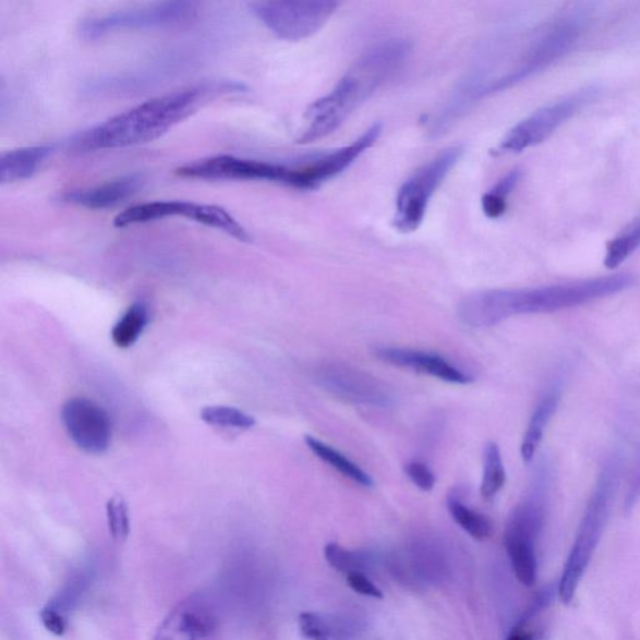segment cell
Returning a JSON list of instances; mask_svg holds the SVG:
<instances>
[{"label":"cell","mask_w":640,"mask_h":640,"mask_svg":"<svg viewBox=\"0 0 640 640\" xmlns=\"http://www.w3.org/2000/svg\"><path fill=\"white\" fill-rule=\"evenodd\" d=\"M411 53V41L404 38L384 39L366 49L336 87L306 109V125L298 143L319 142L336 133L366 99L402 70Z\"/></svg>","instance_id":"6da1fadb"},{"label":"cell","mask_w":640,"mask_h":640,"mask_svg":"<svg viewBox=\"0 0 640 640\" xmlns=\"http://www.w3.org/2000/svg\"><path fill=\"white\" fill-rule=\"evenodd\" d=\"M636 280L635 276L621 273L566 285L484 290L459 303L458 317L468 327L488 328L515 315L556 312L618 294Z\"/></svg>","instance_id":"7a4b0ae2"},{"label":"cell","mask_w":640,"mask_h":640,"mask_svg":"<svg viewBox=\"0 0 640 640\" xmlns=\"http://www.w3.org/2000/svg\"><path fill=\"white\" fill-rule=\"evenodd\" d=\"M242 88V84L238 83H212L166 94L76 135L71 147L85 153L128 148L156 141L192 116L210 96Z\"/></svg>","instance_id":"3957f363"},{"label":"cell","mask_w":640,"mask_h":640,"mask_svg":"<svg viewBox=\"0 0 640 640\" xmlns=\"http://www.w3.org/2000/svg\"><path fill=\"white\" fill-rule=\"evenodd\" d=\"M462 155L463 149L460 147L443 150L428 164L416 169L400 186L396 200V215L393 218V226L398 232L412 233L421 227L433 195Z\"/></svg>","instance_id":"277c9868"},{"label":"cell","mask_w":640,"mask_h":640,"mask_svg":"<svg viewBox=\"0 0 640 640\" xmlns=\"http://www.w3.org/2000/svg\"><path fill=\"white\" fill-rule=\"evenodd\" d=\"M184 178L208 181H264L275 182L306 191L305 164L285 166L268 161L218 156L192 161L177 169Z\"/></svg>","instance_id":"5b68a950"},{"label":"cell","mask_w":640,"mask_h":640,"mask_svg":"<svg viewBox=\"0 0 640 640\" xmlns=\"http://www.w3.org/2000/svg\"><path fill=\"white\" fill-rule=\"evenodd\" d=\"M196 14L198 3H155L89 16L82 21L79 32L82 38L94 40L118 32L174 27L191 22Z\"/></svg>","instance_id":"8992f818"},{"label":"cell","mask_w":640,"mask_h":640,"mask_svg":"<svg viewBox=\"0 0 640 640\" xmlns=\"http://www.w3.org/2000/svg\"><path fill=\"white\" fill-rule=\"evenodd\" d=\"M340 4L335 0H268L252 4V12L280 39L310 38L324 27Z\"/></svg>","instance_id":"52a82bcc"},{"label":"cell","mask_w":640,"mask_h":640,"mask_svg":"<svg viewBox=\"0 0 640 640\" xmlns=\"http://www.w3.org/2000/svg\"><path fill=\"white\" fill-rule=\"evenodd\" d=\"M169 217L192 219L196 224L220 230V232L233 237L238 241H251V236L246 232V229L225 208L184 201H157L136 204V206L119 213L114 218V226L125 228Z\"/></svg>","instance_id":"ba28073f"},{"label":"cell","mask_w":640,"mask_h":640,"mask_svg":"<svg viewBox=\"0 0 640 640\" xmlns=\"http://www.w3.org/2000/svg\"><path fill=\"white\" fill-rule=\"evenodd\" d=\"M611 473H603L599 486L587 508L582 524H580L577 540L571 548L558 588L563 603L573 601L579 583L591 563L593 552L599 544L605 515H607L611 496Z\"/></svg>","instance_id":"9c48e42d"},{"label":"cell","mask_w":640,"mask_h":640,"mask_svg":"<svg viewBox=\"0 0 640 640\" xmlns=\"http://www.w3.org/2000/svg\"><path fill=\"white\" fill-rule=\"evenodd\" d=\"M594 96L593 89L571 94L567 98L535 110L503 136L496 155H518L547 141L550 136L582 109Z\"/></svg>","instance_id":"30bf717a"},{"label":"cell","mask_w":640,"mask_h":640,"mask_svg":"<svg viewBox=\"0 0 640 640\" xmlns=\"http://www.w3.org/2000/svg\"><path fill=\"white\" fill-rule=\"evenodd\" d=\"M583 16L579 14L565 16L551 25L536 37L518 57L515 82H523L529 76L548 68L565 57L576 45L583 29Z\"/></svg>","instance_id":"8fae6325"},{"label":"cell","mask_w":640,"mask_h":640,"mask_svg":"<svg viewBox=\"0 0 640 640\" xmlns=\"http://www.w3.org/2000/svg\"><path fill=\"white\" fill-rule=\"evenodd\" d=\"M541 526V511L534 500L520 505L511 515L505 542L511 569L520 584L532 588L536 582L538 563L534 542Z\"/></svg>","instance_id":"7c38bea8"},{"label":"cell","mask_w":640,"mask_h":640,"mask_svg":"<svg viewBox=\"0 0 640 640\" xmlns=\"http://www.w3.org/2000/svg\"><path fill=\"white\" fill-rule=\"evenodd\" d=\"M324 389L355 404L388 407L393 398L386 384L347 364H324L315 372Z\"/></svg>","instance_id":"4fadbf2b"},{"label":"cell","mask_w":640,"mask_h":640,"mask_svg":"<svg viewBox=\"0 0 640 640\" xmlns=\"http://www.w3.org/2000/svg\"><path fill=\"white\" fill-rule=\"evenodd\" d=\"M62 420L74 445L87 454L100 455L112 440L108 413L87 398H72L63 406Z\"/></svg>","instance_id":"5bb4252c"},{"label":"cell","mask_w":640,"mask_h":640,"mask_svg":"<svg viewBox=\"0 0 640 640\" xmlns=\"http://www.w3.org/2000/svg\"><path fill=\"white\" fill-rule=\"evenodd\" d=\"M217 628V617L201 596H191L169 612L155 640H206Z\"/></svg>","instance_id":"9a60e30c"},{"label":"cell","mask_w":640,"mask_h":640,"mask_svg":"<svg viewBox=\"0 0 640 640\" xmlns=\"http://www.w3.org/2000/svg\"><path fill=\"white\" fill-rule=\"evenodd\" d=\"M374 354L384 363L416 373L428 374L431 377L448 383L469 384L473 382L472 375L460 371L455 364H451L439 354L398 347H382Z\"/></svg>","instance_id":"2e32d148"},{"label":"cell","mask_w":640,"mask_h":640,"mask_svg":"<svg viewBox=\"0 0 640 640\" xmlns=\"http://www.w3.org/2000/svg\"><path fill=\"white\" fill-rule=\"evenodd\" d=\"M141 186V178L130 176L87 190L73 191L65 194L67 202L88 209H107L131 198Z\"/></svg>","instance_id":"e0dca14e"},{"label":"cell","mask_w":640,"mask_h":640,"mask_svg":"<svg viewBox=\"0 0 640 640\" xmlns=\"http://www.w3.org/2000/svg\"><path fill=\"white\" fill-rule=\"evenodd\" d=\"M52 153L53 148L48 145L3 153L0 157V183L12 184L33 177Z\"/></svg>","instance_id":"ac0fdd59"},{"label":"cell","mask_w":640,"mask_h":640,"mask_svg":"<svg viewBox=\"0 0 640 640\" xmlns=\"http://www.w3.org/2000/svg\"><path fill=\"white\" fill-rule=\"evenodd\" d=\"M558 402V395L551 393V395L544 397L542 402L536 406L531 421H529L522 446H520V455H522L526 463L532 462L538 448H540L544 432L547 430L548 423L557 411Z\"/></svg>","instance_id":"d6986e66"},{"label":"cell","mask_w":640,"mask_h":640,"mask_svg":"<svg viewBox=\"0 0 640 640\" xmlns=\"http://www.w3.org/2000/svg\"><path fill=\"white\" fill-rule=\"evenodd\" d=\"M306 447L312 450V454L319 458L322 462L327 463L333 469H336L338 473L348 478L352 482L371 488L373 486V480L371 475L363 471L361 467H358L351 459H348L345 455H341L339 450L330 447L327 443H324L312 435H306L304 438Z\"/></svg>","instance_id":"ffe728a7"},{"label":"cell","mask_w":640,"mask_h":640,"mask_svg":"<svg viewBox=\"0 0 640 640\" xmlns=\"http://www.w3.org/2000/svg\"><path fill=\"white\" fill-rule=\"evenodd\" d=\"M300 629L302 636L309 640H346L351 637V630L345 621L318 613H302Z\"/></svg>","instance_id":"44dd1931"},{"label":"cell","mask_w":640,"mask_h":640,"mask_svg":"<svg viewBox=\"0 0 640 640\" xmlns=\"http://www.w3.org/2000/svg\"><path fill=\"white\" fill-rule=\"evenodd\" d=\"M507 482V472L500 449L497 443H486L483 457V476L481 496L484 500H492L503 490Z\"/></svg>","instance_id":"7402d4cb"},{"label":"cell","mask_w":640,"mask_h":640,"mask_svg":"<svg viewBox=\"0 0 640 640\" xmlns=\"http://www.w3.org/2000/svg\"><path fill=\"white\" fill-rule=\"evenodd\" d=\"M149 322L147 305L136 302L126 310L112 330V339L118 348H130L140 339Z\"/></svg>","instance_id":"603a6c76"},{"label":"cell","mask_w":640,"mask_h":640,"mask_svg":"<svg viewBox=\"0 0 640 640\" xmlns=\"http://www.w3.org/2000/svg\"><path fill=\"white\" fill-rule=\"evenodd\" d=\"M447 506L451 518L475 541H485L493 534V524L488 517L467 507L456 496H449Z\"/></svg>","instance_id":"cb8c5ba5"},{"label":"cell","mask_w":640,"mask_h":640,"mask_svg":"<svg viewBox=\"0 0 640 640\" xmlns=\"http://www.w3.org/2000/svg\"><path fill=\"white\" fill-rule=\"evenodd\" d=\"M640 249V215L630 221L628 227L607 245L605 251L604 266L611 270L617 269L630 255Z\"/></svg>","instance_id":"d4e9b609"},{"label":"cell","mask_w":640,"mask_h":640,"mask_svg":"<svg viewBox=\"0 0 640 640\" xmlns=\"http://www.w3.org/2000/svg\"><path fill=\"white\" fill-rule=\"evenodd\" d=\"M522 172L520 169L510 170L505 177L499 179L497 184H494L492 190L486 192L482 198V209L490 219H498L508 208V198L516 190Z\"/></svg>","instance_id":"484cf974"},{"label":"cell","mask_w":640,"mask_h":640,"mask_svg":"<svg viewBox=\"0 0 640 640\" xmlns=\"http://www.w3.org/2000/svg\"><path fill=\"white\" fill-rule=\"evenodd\" d=\"M201 418L209 425L221 426V428L250 430L255 425L252 415L239 409L226 406H213L204 408Z\"/></svg>","instance_id":"4316f807"},{"label":"cell","mask_w":640,"mask_h":640,"mask_svg":"<svg viewBox=\"0 0 640 640\" xmlns=\"http://www.w3.org/2000/svg\"><path fill=\"white\" fill-rule=\"evenodd\" d=\"M324 557H326L328 565L340 573L351 575L354 571H361L366 567V558L364 554L348 551L338 543H329L324 548Z\"/></svg>","instance_id":"83f0119b"},{"label":"cell","mask_w":640,"mask_h":640,"mask_svg":"<svg viewBox=\"0 0 640 640\" xmlns=\"http://www.w3.org/2000/svg\"><path fill=\"white\" fill-rule=\"evenodd\" d=\"M107 519L109 533L118 543H123L131 534L130 511L125 500L121 496H116L108 502Z\"/></svg>","instance_id":"f1b7e54d"},{"label":"cell","mask_w":640,"mask_h":640,"mask_svg":"<svg viewBox=\"0 0 640 640\" xmlns=\"http://www.w3.org/2000/svg\"><path fill=\"white\" fill-rule=\"evenodd\" d=\"M41 625L56 637H62L68 629V619L64 611L53 602L48 603L39 613Z\"/></svg>","instance_id":"f546056e"},{"label":"cell","mask_w":640,"mask_h":640,"mask_svg":"<svg viewBox=\"0 0 640 640\" xmlns=\"http://www.w3.org/2000/svg\"><path fill=\"white\" fill-rule=\"evenodd\" d=\"M406 473L418 488L424 492H431L437 483V478L431 471V468L421 460H412L406 466Z\"/></svg>","instance_id":"4dcf8cb0"},{"label":"cell","mask_w":640,"mask_h":640,"mask_svg":"<svg viewBox=\"0 0 640 640\" xmlns=\"http://www.w3.org/2000/svg\"><path fill=\"white\" fill-rule=\"evenodd\" d=\"M347 583L353 589L355 593H360L365 596H371L374 600H383L384 594L381 589L372 583L369 577L361 573V571H354V573L347 576Z\"/></svg>","instance_id":"1f68e13d"},{"label":"cell","mask_w":640,"mask_h":640,"mask_svg":"<svg viewBox=\"0 0 640 640\" xmlns=\"http://www.w3.org/2000/svg\"><path fill=\"white\" fill-rule=\"evenodd\" d=\"M506 640H536V635L532 628H529L527 623L519 621L518 625L510 630Z\"/></svg>","instance_id":"d6a6232c"}]
</instances>
